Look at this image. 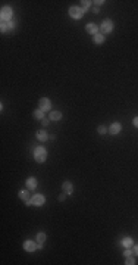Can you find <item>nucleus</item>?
I'll return each mask as SVG.
<instances>
[{"label": "nucleus", "mask_w": 138, "mask_h": 265, "mask_svg": "<svg viewBox=\"0 0 138 265\" xmlns=\"http://www.w3.org/2000/svg\"><path fill=\"white\" fill-rule=\"evenodd\" d=\"M34 159L38 162V164H43L47 159V150L43 147V146H37L34 147Z\"/></svg>", "instance_id": "1"}, {"label": "nucleus", "mask_w": 138, "mask_h": 265, "mask_svg": "<svg viewBox=\"0 0 138 265\" xmlns=\"http://www.w3.org/2000/svg\"><path fill=\"white\" fill-rule=\"evenodd\" d=\"M12 15H13V10H12L9 6H3V7H1V12H0L1 21H4V22L12 21Z\"/></svg>", "instance_id": "2"}, {"label": "nucleus", "mask_w": 138, "mask_h": 265, "mask_svg": "<svg viewBox=\"0 0 138 265\" xmlns=\"http://www.w3.org/2000/svg\"><path fill=\"white\" fill-rule=\"evenodd\" d=\"M100 30H101V34H109L113 31V21L112 19H104L101 25H100Z\"/></svg>", "instance_id": "3"}, {"label": "nucleus", "mask_w": 138, "mask_h": 265, "mask_svg": "<svg viewBox=\"0 0 138 265\" xmlns=\"http://www.w3.org/2000/svg\"><path fill=\"white\" fill-rule=\"evenodd\" d=\"M82 9L81 7H78V6H72L70 9H69V15L73 18V19H81L82 18Z\"/></svg>", "instance_id": "4"}, {"label": "nucleus", "mask_w": 138, "mask_h": 265, "mask_svg": "<svg viewBox=\"0 0 138 265\" xmlns=\"http://www.w3.org/2000/svg\"><path fill=\"white\" fill-rule=\"evenodd\" d=\"M38 106H40L41 111L46 112V111H50V109H51V102H50L47 97H41L40 102H38Z\"/></svg>", "instance_id": "5"}, {"label": "nucleus", "mask_w": 138, "mask_h": 265, "mask_svg": "<svg viewBox=\"0 0 138 265\" xmlns=\"http://www.w3.org/2000/svg\"><path fill=\"white\" fill-rule=\"evenodd\" d=\"M31 202H32V205H35V206H41V205L46 203V197H44L43 194H34L32 199H31Z\"/></svg>", "instance_id": "6"}, {"label": "nucleus", "mask_w": 138, "mask_h": 265, "mask_svg": "<svg viewBox=\"0 0 138 265\" xmlns=\"http://www.w3.org/2000/svg\"><path fill=\"white\" fill-rule=\"evenodd\" d=\"M23 249L26 252H34L35 249H38V244H35V241H32V240H26L23 243Z\"/></svg>", "instance_id": "7"}, {"label": "nucleus", "mask_w": 138, "mask_h": 265, "mask_svg": "<svg viewBox=\"0 0 138 265\" xmlns=\"http://www.w3.org/2000/svg\"><path fill=\"white\" fill-rule=\"evenodd\" d=\"M98 30H100V27H97V25L92 24V22H90V24L85 25V31H87L88 34H92V35L98 34Z\"/></svg>", "instance_id": "8"}, {"label": "nucleus", "mask_w": 138, "mask_h": 265, "mask_svg": "<svg viewBox=\"0 0 138 265\" xmlns=\"http://www.w3.org/2000/svg\"><path fill=\"white\" fill-rule=\"evenodd\" d=\"M120 130H122V125H120L119 122H113V124L110 125V128H109V133L113 134V136H116V134L120 133Z\"/></svg>", "instance_id": "9"}, {"label": "nucleus", "mask_w": 138, "mask_h": 265, "mask_svg": "<svg viewBox=\"0 0 138 265\" xmlns=\"http://www.w3.org/2000/svg\"><path fill=\"white\" fill-rule=\"evenodd\" d=\"M62 190H63V193H66V194H72L73 193V186H72V183L70 181H65L63 184H62Z\"/></svg>", "instance_id": "10"}, {"label": "nucleus", "mask_w": 138, "mask_h": 265, "mask_svg": "<svg viewBox=\"0 0 138 265\" xmlns=\"http://www.w3.org/2000/svg\"><path fill=\"white\" fill-rule=\"evenodd\" d=\"M26 189H28V190H35V189H37V180H35L34 177L26 178Z\"/></svg>", "instance_id": "11"}, {"label": "nucleus", "mask_w": 138, "mask_h": 265, "mask_svg": "<svg viewBox=\"0 0 138 265\" xmlns=\"http://www.w3.org/2000/svg\"><path fill=\"white\" fill-rule=\"evenodd\" d=\"M37 139H38L40 142H47V140H48V134H47V131H44V130L37 131Z\"/></svg>", "instance_id": "12"}, {"label": "nucleus", "mask_w": 138, "mask_h": 265, "mask_svg": "<svg viewBox=\"0 0 138 265\" xmlns=\"http://www.w3.org/2000/svg\"><path fill=\"white\" fill-rule=\"evenodd\" d=\"M50 120L60 121L62 120V112H60V111H51V112H50Z\"/></svg>", "instance_id": "13"}, {"label": "nucleus", "mask_w": 138, "mask_h": 265, "mask_svg": "<svg viewBox=\"0 0 138 265\" xmlns=\"http://www.w3.org/2000/svg\"><path fill=\"white\" fill-rule=\"evenodd\" d=\"M104 40H106V38H104V34H100V32H98V34L94 35V43H95V44H103Z\"/></svg>", "instance_id": "14"}, {"label": "nucleus", "mask_w": 138, "mask_h": 265, "mask_svg": "<svg viewBox=\"0 0 138 265\" xmlns=\"http://www.w3.org/2000/svg\"><path fill=\"white\" fill-rule=\"evenodd\" d=\"M18 196H19V199H22V200H29L31 197H29V192H26V190H21V192L18 193Z\"/></svg>", "instance_id": "15"}, {"label": "nucleus", "mask_w": 138, "mask_h": 265, "mask_svg": "<svg viewBox=\"0 0 138 265\" xmlns=\"http://www.w3.org/2000/svg\"><path fill=\"white\" fill-rule=\"evenodd\" d=\"M122 246L123 247H131V246H134V241L131 237H125L123 240H122Z\"/></svg>", "instance_id": "16"}, {"label": "nucleus", "mask_w": 138, "mask_h": 265, "mask_svg": "<svg viewBox=\"0 0 138 265\" xmlns=\"http://www.w3.org/2000/svg\"><path fill=\"white\" fill-rule=\"evenodd\" d=\"M35 239H37V241H38V244H43V243L46 241V239H47L46 233H43V231H41V233H38Z\"/></svg>", "instance_id": "17"}, {"label": "nucleus", "mask_w": 138, "mask_h": 265, "mask_svg": "<svg viewBox=\"0 0 138 265\" xmlns=\"http://www.w3.org/2000/svg\"><path fill=\"white\" fill-rule=\"evenodd\" d=\"M34 117L37 118V120H44V111H41V109H37L35 112H34Z\"/></svg>", "instance_id": "18"}, {"label": "nucleus", "mask_w": 138, "mask_h": 265, "mask_svg": "<svg viewBox=\"0 0 138 265\" xmlns=\"http://www.w3.org/2000/svg\"><path fill=\"white\" fill-rule=\"evenodd\" d=\"M81 3H82V12H88V9H90V6H91V1L84 0V1H81Z\"/></svg>", "instance_id": "19"}, {"label": "nucleus", "mask_w": 138, "mask_h": 265, "mask_svg": "<svg viewBox=\"0 0 138 265\" xmlns=\"http://www.w3.org/2000/svg\"><path fill=\"white\" fill-rule=\"evenodd\" d=\"M97 133L103 136V134H106V133H107V128H106L104 125H98V128H97Z\"/></svg>", "instance_id": "20"}, {"label": "nucleus", "mask_w": 138, "mask_h": 265, "mask_svg": "<svg viewBox=\"0 0 138 265\" xmlns=\"http://www.w3.org/2000/svg\"><path fill=\"white\" fill-rule=\"evenodd\" d=\"M125 264H126V265H134V264H135V259H134L132 256H126V261H125Z\"/></svg>", "instance_id": "21"}, {"label": "nucleus", "mask_w": 138, "mask_h": 265, "mask_svg": "<svg viewBox=\"0 0 138 265\" xmlns=\"http://www.w3.org/2000/svg\"><path fill=\"white\" fill-rule=\"evenodd\" d=\"M0 30H1V32H6V31L9 30V28H7V22L1 21V28H0Z\"/></svg>", "instance_id": "22"}, {"label": "nucleus", "mask_w": 138, "mask_h": 265, "mask_svg": "<svg viewBox=\"0 0 138 265\" xmlns=\"http://www.w3.org/2000/svg\"><path fill=\"white\" fill-rule=\"evenodd\" d=\"M132 255V252L129 250V247H125V250H123V256L126 258V256H131Z\"/></svg>", "instance_id": "23"}, {"label": "nucleus", "mask_w": 138, "mask_h": 265, "mask_svg": "<svg viewBox=\"0 0 138 265\" xmlns=\"http://www.w3.org/2000/svg\"><path fill=\"white\" fill-rule=\"evenodd\" d=\"M92 3H95V6L98 7V6H101V4H104V0H95V1H92Z\"/></svg>", "instance_id": "24"}, {"label": "nucleus", "mask_w": 138, "mask_h": 265, "mask_svg": "<svg viewBox=\"0 0 138 265\" xmlns=\"http://www.w3.org/2000/svg\"><path fill=\"white\" fill-rule=\"evenodd\" d=\"M7 28H9V30H13V28H15V22H13V21H9V22H7Z\"/></svg>", "instance_id": "25"}, {"label": "nucleus", "mask_w": 138, "mask_h": 265, "mask_svg": "<svg viewBox=\"0 0 138 265\" xmlns=\"http://www.w3.org/2000/svg\"><path fill=\"white\" fill-rule=\"evenodd\" d=\"M40 122H41V125H43V127H47V125H48V120H47V118H44V120H41V121H40Z\"/></svg>", "instance_id": "26"}, {"label": "nucleus", "mask_w": 138, "mask_h": 265, "mask_svg": "<svg viewBox=\"0 0 138 265\" xmlns=\"http://www.w3.org/2000/svg\"><path fill=\"white\" fill-rule=\"evenodd\" d=\"M65 199H66V193H63V194H60V196H59V200H60V202H63Z\"/></svg>", "instance_id": "27"}, {"label": "nucleus", "mask_w": 138, "mask_h": 265, "mask_svg": "<svg viewBox=\"0 0 138 265\" xmlns=\"http://www.w3.org/2000/svg\"><path fill=\"white\" fill-rule=\"evenodd\" d=\"M132 124H134V127H137L138 128V117H135V118L132 120Z\"/></svg>", "instance_id": "28"}, {"label": "nucleus", "mask_w": 138, "mask_h": 265, "mask_svg": "<svg viewBox=\"0 0 138 265\" xmlns=\"http://www.w3.org/2000/svg\"><path fill=\"white\" fill-rule=\"evenodd\" d=\"M134 253L138 255V244H134Z\"/></svg>", "instance_id": "29"}, {"label": "nucleus", "mask_w": 138, "mask_h": 265, "mask_svg": "<svg viewBox=\"0 0 138 265\" xmlns=\"http://www.w3.org/2000/svg\"><path fill=\"white\" fill-rule=\"evenodd\" d=\"M92 12H94V13H98V7H97V6H95V7H94V9H92Z\"/></svg>", "instance_id": "30"}]
</instances>
